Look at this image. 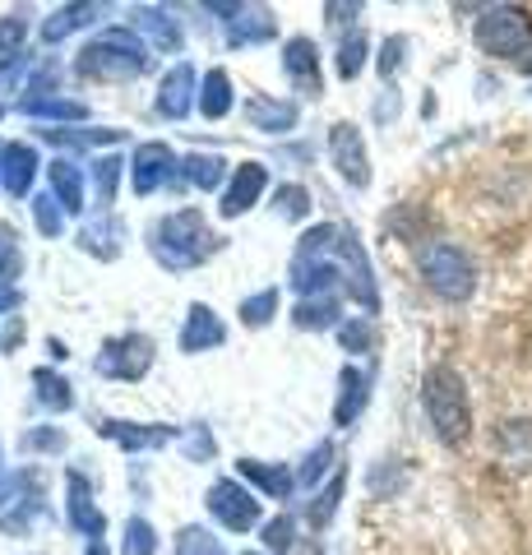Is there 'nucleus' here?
<instances>
[{
  "label": "nucleus",
  "mask_w": 532,
  "mask_h": 555,
  "mask_svg": "<svg viewBox=\"0 0 532 555\" xmlns=\"http://www.w3.org/2000/svg\"><path fill=\"white\" fill-rule=\"evenodd\" d=\"M218 250V236L209 232L199 208H171L148 228V255L167 273H191Z\"/></svg>",
  "instance_id": "nucleus-1"
},
{
  "label": "nucleus",
  "mask_w": 532,
  "mask_h": 555,
  "mask_svg": "<svg viewBox=\"0 0 532 555\" xmlns=\"http://www.w3.org/2000/svg\"><path fill=\"white\" fill-rule=\"evenodd\" d=\"M75 69L83 79H140L153 69V51L130 24H107L75 56Z\"/></svg>",
  "instance_id": "nucleus-2"
},
{
  "label": "nucleus",
  "mask_w": 532,
  "mask_h": 555,
  "mask_svg": "<svg viewBox=\"0 0 532 555\" xmlns=\"http://www.w3.org/2000/svg\"><path fill=\"white\" fill-rule=\"evenodd\" d=\"M421 408L440 444H463L472 436V398L454 366H431L421 379Z\"/></svg>",
  "instance_id": "nucleus-3"
},
{
  "label": "nucleus",
  "mask_w": 532,
  "mask_h": 555,
  "mask_svg": "<svg viewBox=\"0 0 532 555\" xmlns=\"http://www.w3.org/2000/svg\"><path fill=\"white\" fill-rule=\"evenodd\" d=\"M417 273L421 283L436 292L440 301H468L477 292V264L472 255L454 246V241H426V246L417 250Z\"/></svg>",
  "instance_id": "nucleus-4"
},
{
  "label": "nucleus",
  "mask_w": 532,
  "mask_h": 555,
  "mask_svg": "<svg viewBox=\"0 0 532 555\" xmlns=\"http://www.w3.org/2000/svg\"><path fill=\"white\" fill-rule=\"evenodd\" d=\"M472 42L482 47V56L519 61L532 47V14L523 5H491V10H482V20L472 24Z\"/></svg>",
  "instance_id": "nucleus-5"
},
{
  "label": "nucleus",
  "mask_w": 532,
  "mask_h": 555,
  "mask_svg": "<svg viewBox=\"0 0 532 555\" xmlns=\"http://www.w3.org/2000/svg\"><path fill=\"white\" fill-rule=\"evenodd\" d=\"M153 357H158V343L140 328H130V334H116L102 343V352L93 361V371L102 379H126V385H140V379L153 371Z\"/></svg>",
  "instance_id": "nucleus-6"
},
{
  "label": "nucleus",
  "mask_w": 532,
  "mask_h": 555,
  "mask_svg": "<svg viewBox=\"0 0 532 555\" xmlns=\"http://www.w3.org/2000/svg\"><path fill=\"white\" fill-rule=\"evenodd\" d=\"M204 505H209V514H213L228 532L264 528V509H260V500H255L250 486H246V481H236V477L213 481V486H209V495H204Z\"/></svg>",
  "instance_id": "nucleus-7"
},
{
  "label": "nucleus",
  "mask_w": 532,
  "mask_h": 555,
  "mask_svg": "<svg viewBox=\"0 0 532 555\" xmlns=\"http://www.w3.org/2000/svg\"><path fill=\"white\" fill-rule=\"evenodd\" d=\"M177 153H171L167 144H158V139H148V144L134 149V158H130V185H134V195H158V190H177Z\"/></svg>",
  "instance_id": "nucleus-8"
},
{
  "label": "nucleus",
  "mask_w": 532,
  "mask_h": 555,
  "mask_svg": "<svg viewBox=\"0 0 532 555\" xmlns=\"http://www.w3.org/2000/svg\"><path fill=\"white\" fill-rule=\"evenodd\" d=\"M329 163L338 167V177L352 190L371 185V153H366V139L352 120H334L329 126Z\"/></svg>",
  "instance_id": "nucleus-9"
},
{
  "label": "nucleus",
  "mask_w": 532,
  "mask_h": 555,
  "mask_svg": "<svg viewBox=\"0 0 532 555\" xmlns=\"http://www.w3.org/2000/svg\"><path fill=\"white\" fill-rule=\"evenodd\" d=\"M98 436H107L126 449V454H153V449H167L171 440H181V426L167 422H121V416H102Z\"/></svg>",
  "instance_id": "nucleus-10"
},
{
  "label": "nucleus",
  "mask_w": 532,
  "mask_h": 555,
  "mask_svg": "<svg viewBox=\"0 0 532 555\" xmlns=\"http://www.w3.org/2000/svg\"><path fill=\"white\" fill-rule=\"evenodd\" d=\"M65 524L79 537H89V542H102V532H107V514L93 505V481L79 467L65 473Z\"/></svg>",
  "instance_id": "nucleus-11"
},
{
  "label": "nucleus",
  "mask_w": 532,
  "mask_h": 555,
  "mask_svg": "<svg viewBox=\"0 0 532 555\" xmlns=\"http://www.w3.org/2000/svg\"><path fill=\"white\" fill-rule=\"evenodd\" d=\"M158 116L163 120H185L191 116V107H199V79H195V65L191 61H177L163 75V83H158Z\"/></svg>",
  "instance_id": "nucleus-12"
},
{
  "label": "nucleus",
  "mask_w": 532,
  "mask_h": 555,
  "mask_svg": "<svg viewBox=\"0 0 532 555\" xmlns=\"http://www.w3.org/2000/svg\"><path fill=\"white\" fill-rule=\"evenodd\" d=\"M283 75L301 98L324 93V69H320V47L311 38H287L283 47Z\"/></svg>",
  "instance_id": "nucleus-13"
},
{
  "label": "nucleus",
  "mask_w": 532,
  "mask_h": 555,
  "mask_svg": "<svg viewBox=\"0 0 532 555\" xmlns=\"http://www.w3.org/2000/svg\"><path fill=\"white\" fill-rule=\"evenodd\" d=\"M264 185H269V167L264 163L250 158L242 167H232V181H228V190H222V199H218V214L222 218H242L250 204H260Z\"/></svg>",
  "instance_id": "nucleus-14"
},
{
  "label": "nucleus",
  "mask_w": 532,
  "mask_h": 555,
  "mask_svg": "<svg viewBox=\"0 0 532 555\" xmlns=\"http://www.w3.org/2000/svg\"><path fill=\"white\" fill-rule=\"evenodd\" d=\"M222 343H228V324L218 320V310L204 306V301H191L185 324H181V352L199 357V352H213V347H222Z\"/></svg>",
  "instance_id": "nucleus-15"
},
{
  "label": "nucleus",
  "mask_w": 532,
  "mask_h": 555,
  "mask_svg": "<svg viewBox=\"0 0 532 555\" xmlns=\"http://www.w3.org/2000/svg\"><path fill=\"white\" fill-rule=\"evenodd\" d=\"M301 120V107L287 98H269V93H250L246 98V126L260 130V134H287L297 130Z\"/></svg>",
  "instance_id": "nucleus-16"
},
{
  "label": "nucleus",
  "mask_w": 532,
  "mask_h": 555,
  "mask_svg": "<svg viewBox=\"0 0 532 555\" xmlns=\"http://www.w3.org/2000/svg\"><path fill=\"white\" fill-rule=\"evenodd\" d=\"M130 28L140 33V38H148L158 51H181V42H185V33H181V24L171 20V10L167 5H134L130 10Z\"/></svg>",
  "instance_id": "nucleus-17"
},
{
  "label": "nucleus",
  "mask_w": 532,
  "mask_h": 555,
  "mask_svg": "<svg viewBox=\"0 0 532 555\" xmlns=\"http://www.w3.org/2000/svg\"><path fill=\"white\" fill-rule=\"evenodd\" d=\"M38 149L24 144V139H14V144H5V158H0V190L14 199H24L33 181H38Z\"/></svg>",
  "instance_id": "nucleus-18"
},
{
  "label": "nucleus",
  "mask_w": 532,
  "mask_h": 555,
  "mask_svg": "<svg viewBox=\"0 0 532 555\" xmlns=\"http://www.w3.org/2000/svg\"><path fill=\"white\" fill-rule=\"evenodd\" d=\"M371 403V375L362 366H342L338 371V398H334V426L348 430L356 416Z\"/></svg>",
  "instance_id": "nucleus-19"
},
{
  "label": "nucleus",
  "mask_w": 532,
  "mask_h": 555,
  "mask_svg": "<svg viewBox=\"0 0 532 555\" xmlns=\"http://www.w3.org/2000/svg\"><path fill=\"white\" fill-rule=\"evenodd\" d=\"M236 477L250 481V491H264L269 500H287L297 491V473L287 463H264V459H242L236 463Z\"/></svg>",
  "instance_id": "nucleus-20"
},
{
  "label": "nucleus",
  "mask_w": 532,
  "mask_h": 555,
  "mask_svg": "<svg viewBox=\"0 0 532 555\" xmlns=\"http://www.w3.org/2000/svg\"><path fill=\"white\" fill-rule=\"evenodd\" d=\"M278 33L269 5H236V14L228 20V47H260Z\"/></svg>",
  "instance_id": "nucleus-21"
},
{
  "label": "nucleus",
  "mask_w": 532,
  "mask_h": 555,
  "mask_svg": "<svg viewBox=\"0 0 532 555\" xmlns=\"http://www.w3.org/2000/svg\"><path fill=\"white\" fill-rule=\"evenodd\" d=\"M102 14H107V5H98V0H75V5L51 10V20L42 24V42L47 47H61L65 38H75L79 28H89L93 20H102Z\"/></svg>",
  "instance_id": "nucleus-22"
},
{
  "label": "nucleus",
  "mask_w": 532,
  "mask_h": 555,
  "mask_svg": "<svg viewBox=\"0 0 532 555\" xmlns=\"http://www.w3.org/2000/svg\"><path fill=\"white\" fill-rule=\"evenodd\" d=\"M228 163L218 158V153H185L181 158V171H177V195L185 185H195V190H228Z\"/></svg>",
  "instance_id": "nucleus-23"
},
{
  "label": "nucleus",
  "mask_w": 532,
  "mask_h": 555,
  "mask_svg": "<svg viewBox=\"0 0 532 555\" xmlns=\"http://www.w3.org/2000/svg\"><path fill=\"white\" fill-rule=\"evenodd\" d=\"M75 241H79V250H83V255L116 259V255H121V241H126V222L116 218V214H98L93 222H83Z\"/></svg>",
  "instance_id": "nucleus-24"
},
{
  "label": "nucleus",
  "mask_w": 532,
  "mask_h": 555,
  "mask_svg": "<svg viewBox=\"0 0 532 555\" xmlns=\"http://www.w3.org/2000/svg\"><path fill=\"white\" fill-rule=\"evenodd\" d=\"M342 292H320V297H297L291 324L297 328H338L342 320Z\"/></svg>",
  "instance_id": "nucleus-25"
},
{
  "label": "nucleus",
  "mask_w": 532,
  "mask_h": 555,
  "mask_svg": "<svg viewBox=\"0 0 532 555\" xmlns=\"http://www.w3.org/2000/svg\"><path fill=\"white\" fill-rule=\"evenodd\" d=\"M47 177H51V195H56L65 208V218L83 214V167L70 158H56L47 167Z\"/></svg>",
  "instance_id": "nucleus-26"
},
{
  "label": "nucleus",
  "mask_w": 532,
  "mask_h": 555,
  "mask_svg": "<svg viewBox=\"0 0 532 555\" xmlns=\"http://www.w3.org/2000/svg\"><path fill=\"white\" fill-rule=\"evenodd\" d=\"M495 449L509 467H532V416H509L495 430Z\"/></svg>",
  "instance_id": "nucleus-27"
},
{
  "label": "nucleus",
  "mask_w": 532,
  "mask_h": 555,
  "mask_svg": "<svg viewBox=\"0 0 532 555\" xmlns=\"http://www.w3.org/2000/svg\"><path fill=\"white\" fill-rule=\"evenodd\" d=\"M33 398H38V408H47V412H70L75 408V385L61 371L38 366L33 371Z\"/></svg>",
  "instance_id": "nucleus-28"
},
{
  "label": "nucleus",
  "mask_w": 532,
  "mask_h": 555,
  "mask_svg": "<svg viewBox=\"0 0 532 555\" xmlns=\"http://www.w3.org/2000/svg\"><path fill=\"white\" fill-rule=\"evenodd\" d=\"M232 112V75L222 65H213L209 75L199 79V116L204 120H222Z\"/></svg>",
  "instance_id": "nucleus-29"
},
{
  "label": "nucleus",
  "mask_w": 532,
  "mask_h": 555,
  "mask_svg": "<svg viewBox=\"0 0 532 555\" xmlns=\"http://www.w3.org/2000/svg\"><path fill=\"white\" fill-rule=\"evenodd\" d=\"M28 56V10H10L0 20V69L20 65Z\"/></svg>",
  "instance_id": "nucleus-30"
},
{
  "label": "nucleus",
  "mask_w": 532,
  "mask_h": 555,
  "mask_svg": "<svg viewBox=\"0 0 532 555\" xmlns=\"http://www.w3.org/2000/svg\"><path fill=\"white\" fill-rule=\"evenodd\" d=\"M342 491H348V467H338V473L329 477V486H320L315 500H311V505H306V518H311V528H315V532H324V528L334 524Z\"/></svg>",
  "instance_id": "nucleus-31"
},
{
  "label": "nucleus",
  "mask_w": 532,
  "mask_h": 555,
  "mask_svg": "<svg viewBox=\"0 0 532 555\" xmlns=\"http://www.w3.org/2000/svg\"><path fill=\"white\" fill-rule=\"evenodd\" d=\"M366 56H371V38L362 28H348L342 33V42H338V79H356L366 69Z\"/></svg>",
  "instance_id": "nucleus-32"
},
{
  "label": "nucleus",
  "mask_w": 532,
  "mask_h": 555,
  "mask_svg": "<svg viewBox=\"0 0 532 555\" xmlns=\"http://www.w3.org/2000/svg\"><path fill=\"white\" fill-rule=\"evenodd\" d=\"M20 112L24 116H33V120H83L89 116V107L83 102H75V98H33V102H20Z\"/></svg>",
  "instance_id": "nucleus-33"
},
{
  "label": "nucleus",
  "mask_w": 532,
  "mask_h": 555,
  "mask_svg": "<svg viewBox=\"0 0 532 555\" xmlns=\"http://www.w3.org/2000/svg\"><path fill=\"white\" fill-rule=\"evenodd\" d=\"M24 273V250H20V232L10 222H0V292H14Z\"/></svg>",
  "instance_id": "nucleus-34"
},
{
  "label": "nucleus",
  "mask_w": 532,
  "mask_h": 555,
  "mask_svg": "<svg viewBox=\"0 0 532 555\" xmlns=\"http://www.w3.org/2000/svg\"><path fill=\"white\" fill-rule=\"evenodd\" d=\"M334 459H338L334 440L311 444V454H306V459H301V467H297V486H320V481H324V473H338Z\"/></svg>",
  "instance_id": "nucleus-35"
},
{
  "label": "nucleus",
  "mask_w": 532,
  "mask_h": 555,
  "mask_svg": "<svg viewBox=\"0 0 532 555\" xmlns=\"http://www.w3.org/2000/svg\"><path fill=\"white\" fill-rule=\"evenodd\" d=\"M93 190H98V204H102V214H112V204H116V181H121V158L116 153H107V158H93Z\"/></svg>",
  "instance_id": "nucleus-36"
},
{
  "label": "nucleus",
  "mask_w": 532,
  "mask_h": 555,
  "mask_svg": "<svg viewBox=\"0 0 532 555\" xmlns=\"http://www.w3.org/2000/svg\"><path fill=\"white\" fill-rule=\"evenodd\" d=\"M278 301H283V292H278V287L255 292V297L242 301V324H246V328H264V324H273V315H278Z\"/></svg>",
  "instance_id": "nucleus-37"
},
{
  "label": "nucleus",
  "mask_w": 532,
  "mask_h": 555,
  "mask_svg": "<svg viewBox=\"0 0 532 555\" xmlns=\"http://www.w3.org/2000/svg\"><path fill=\"white\" fill-rule=\"evenodd\" d=\"M28 204H33V222H38V232L47 241H56L65 232V208H61V199L47 190V195H33Z\"/></svg>",
  "instance_id": "nucleus-38"
},
{
  "label": "nucleus",
  "mask_w": 532,
  "mask_h": 555,
  "mask_svg": "<svg viewBox=\"0 0 532 555\" xmlns=\"http://www.w3.org/2000/svg\"><path fill=\"white\" fill-rule=\"evenodd\" d=\"M42 139L61 149H89V144H121V130H42Z\"/></svg>",
  "instance_id": "nucleus-39"
},
{
  "label": "nucleus",
  "mask_w": 532,
  "mask_h": 555,
  "mask_svg": "<svg viewBox=\"0 0 532 555\" xmlns=\"http://www.w3.org/2000/svg\"><path fill=\"white\" fill-rule=\"evenodd\" d=\"M177 555H228V551H222V542H218L209 528L185 524V528L177 532Z\"/></svg>",
  "instance_id": "nucleus-40"
},
{
  "label": "nucleus",
  "mask_w": 532,
  "mask_h": 555,
  "mask_svg": "<svg viewBox=\"0 0 532 555\" xmlns=\"http://www.w3.org/2000/svg\"><path fill=\"white\" fill-rule=\"evenodd\" d=\"M260 537H264V546H269L273 555H287L291 546H297V518H291V514L269 518V524L260 528Z\"/></svg>",
  "instance_id": "nucleus-41"
},
{
  "label": "nucleus",
  "mask_w": 532,
  "mask_h": 555,
  "mask_svg": "<svg viewBox=\"0 0 532 555\" xmlns=\"http://www.w3.org/2000/svg\"><path fill=\"white\" fill-rule=\"evenodd\" d=\"M273 204H278V214H283V218L301 222L306 214H311V190L297 185V181H287V185H278V195H273Z\"/></svg>",
  "instance_id": "nucleus-42"
},
{
  "label": "nucleus",
  "mask_w": 532,
  "mask_h": 555,
  "mask_svg": "<svg viewBox=\"0 0 532 555\" xmlns=\"http://www.w3.org/2000/svg\"><path fill=\"white\" fill-rule=\"evenodd\" d=\"M20 444H24V454H61V449H65V430L61 426H28Z\"/></svg>",
  "instance_id": "nucleus-43"
},
{
  "label": "nucleus",
  "mask_w": 532,
  "mask_h": 555,
  "mask_svg": "<svg viewBox=\"0 0 532 555\" xmlns=\"http://www.w3.org/2000/svg\"><path fill=\"white\" fill-rule=\"evenodd\" d=\"M126 551L130 555H158V532H153L148 518H126Z\"/></svg>",
  "instance_id": "nucleus-44"
},
{
  "label": "nucleus",
  "mask_w": 532,
  "mask_h": 555,
  "mask_svg": "<svg viewBox=\"0 0 532 555\" xmlns=\"http://www.w3.org/2000/svg\"><path fill=\"white\" fill-rule=\"evenodd\" d=\"M371 343H375V328H371V320H342L338 324V347L342 352H371Z\"/></svg>",
  "instance_id": "nucleus-45"
},
{
  "label": "nucleus",
  "mask_w": 532,
  "mask_h": 555,
  "mask_svg": "<svg viewBox=\"0 0 532 555\" xmlns=\"http://www.w3.org/2000/svg\"><path fill=\"white\" fill-rule=\"evenodd\" d=\"M403 486V467H399V459H380L371 467V495L375 500H389L393 491Z\"/></svg>",
  "instance_id": "nucleus-46"
},
{
  "label": "nucleus",
  "mask_w": 532,
  "mask_h": 555,
  "mask_svg": "<svg viewBox=\"0 0 532 555\" xmlns=\"http://www.w3.org/2000/svg\"><path fill=\"white\" fill-rule=\"evenodd\" d=\"M213 454H218V440H213L209 426H191V430H185V459H191V463H209Z\"/></svg>",
  "instance_id": "nucleus-47"
},
{
  "label": "nucleus",
  "mask_w": 532,
  "mask_h": 555,
  "mask_svg": "<svg viewBox=\"0 0 532 555\" xmlns=\"http://www.w3.org/2000/svg\"><path fill=\"white\" fill-rule=\"evenodd\" d=\"M403 51H407V38H385V47H380V75L385 79H393L403 69Z\"/></svg>",
  "instance_id": "nucleus-48"
},
{
  "label": "nucleus",
  "mask_w": 532,
  "mask_h": 555,
  "mask_svg": "<svg viewBox=\"0 0 532 555\" xmlns=\"http://www.w3.org/2000/svg\"><path fill=\"white\" fill-rule=\"evenodd\" d=\"M324 20L329 24H352V20H362V5H356V0H348V5H324Z\"/></svg>",
  "instance_id": "nucleus-49"
},
{
  "label": "nucleus",
  "mask_w": 532,
  "mask_h": 555,
  "mask_svg": "<svg viewBox=\"0 0 532 555\" xmlns=\"http://www.w3.org/2000/svg\"><path fill=\"white\" fill-rule=\"evenodd\" d=\"M10 486H14V477H5V449H0V509L10 505Z\"/></svg>",
  "instance_id": "nucleus-50"
},
{
  "label": "nucleus",
  "mask_w": 532,
  "mask_h": 555,
  "mask_svg": "<svg viewBox=\"0 0 532 555\" xmlns=\"http://www.w3.org/2000/svg\"><path fill=\"white\" fill-rule=\"evenodd\" d=\"M14 338H20V320H14V324L5 328V338H0V352H10V347H14Z\"/></svg>",
  "instance_id": "nucleus-51"
},
{
  "label": "nucleus",
  "mask_w": 532,
  "mask_h": 555,
  "mask_svg": "<svg viewBox=\"0 0 532 555\" xmlns=\"http://www.w3.org/2000/svg\"><path fill=\"white\" fill-rule=\"evenodd\" d=\"M20 306V292H0V310H14Z\"/></svg>",
  "instance_id": "nucleus-52"
},
{
  "label": "nucleus",
  "mask_w": 532,
  "mask_h": 555,
  "mask_svg": "<svg viewBox=\"0 0 532 555\" xmlns=\"http://www.w3.org/2000/svg\"><path fill=\"white\" fill-rule=\"evenodd\" d=\"M83 555H112V551H107V542H89V551H83Z\"/></svg>",
  "instance_id": "nucleus-53"
},
{
  "label": "nucleus",
  "mask_w": 532,
  "mask_h": 555,
  "mask_svg": "<svg viewBox=\"0 0 532 555\" xmlns=\"http://www.w3.org/2000/svg\"><path fill=\"white\" fill-rule=\"evenodd\" d=\"M242 555H260V551H242Z\"/></svg>",
  "instance_id": "nucleus-54"
},
{
  "label": "nucleus",
  "mask_w": 532,
  "mask_h": 555,
  "mask_svg": "<svg viewBox=\"0 0 532 555\" xmlns=\"http://www.w3.org/2000/svg\"><path fill=\"white\" fill-rule=\"evenodd\" d=\"M0 158H5V144H0Z\"/></svg>",
  "instance_id": "nucleus-55"
},
{
  "label": "nucleus",
  "mask_w": 532,
  "mask_h": 555,
  "mask_svg": "<svg viewBox=\"0 0 532 555\" xmlns=\"http://www.w3.org/2000/svg\"><path fill=\"white\" fill-rule=\"evenodd\" d=\"M523 69H532V61H523Z\"/></svg>",
  "instance_id": "nucleus-56"
},
{
  "label": "nucleus",
  "mask_w": 532,
  "mask_h": 555,
  "mask_svg": "<svg viewBox=\"0 0 532 555\" xmlns=\"http://www.w3.org/2000/svg\"><path fill=\"white\" fill-rule=\"evenodd\" d=\"M0 116H5V107H0Z\"/></svg>",
  "instance_id": "nucleus-57"
}]
</instances>
